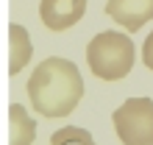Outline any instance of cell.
<instances>
[{
    "label": "cell",
    "mask_w": 153,
    "mask_h": 145,
    "mask_svg": "<svg viewBox=\"0 0 153 145\" xmlns=\"http://www.w3.org/2000/svg\"><path fill=\"white\" fill-rule=\"evenodd\" d=\"M50 145H95V140L81 126H64L50 134Z\"/></svg>",
    "instance_id": "8"
},
{
    "label": "cell",
    "mask_w": 153,
    "mask_h": 145,
    "mask_svg": "<svg viewBox=\"0 0 153 145\" xmlns=\"http://www.w3.org/2000/svg\"><path fill=\"white\" fill-rule=\"evenodd\" d=\"M31 53H33V45H31V36L25 31V25L11 22L8 25V75H17L28 64Z\"/></svg>",
    "instance_id": "6"
},
{
    "label": "cell",
    "mask_w": 153,
    "mask_h": 145,
    "mask_svg": "<svg viewBox=\"0 0 153 145\" xmlns=\"http://www.w3.org/2000/svg\"><path fill=\"white\" fill-rule=\"evenodd\" d=\"M28 98L42 117H67L84 98V78L70 59L50 56L28 78Z\"/></svg>",
    "instance_id": "1"
},
{
    "label": "cell",
    "mask_w": 153,
    "mask_h": 145,
    "mask_svg": "<svg viewBox=\"0 0 153 145\" xmlns=\"http://www.w3.org/2000/svg\"><path fill=\"white\" fill-rule=\"evenodd\" d=\"M137 50L128 34L120 31H103L86 45V64L92 75L103 81H120L134 70Z\"/></svg>",
    "instance_id": "2"
},
{
    "label": "cell",
    "mask_w": 153,
    "mask_h": 145,
    "mask_svg": "<svg viewBox=\"0 0 153 145\" xmlns=\"http://www.w3.org/2000/svg\"><path fill=\"white\" fill-rule=\"evenodd\" d=\"M142 61H145V67L153 72V31L148 34V39L142 42Z\"/></svg>",
    "instance_id": "9"
},
{
    "label": "cell",
    "mask_w": 153,
    "mask_h": 145,
    "mask_svg": "<svg viewBox=\"0 0 153 145\" xmlns=\"http://www.w3.org/2000/svg\"><path fill=\"white\" fill-rule=\"evenodd\" d=\"M106 14H109V20L134 34L153 20V0H109Z\"/></svg>",
    "instance_id": "5"
},
{
    "label": "cell",
    "mask_w": 153,
    "mask_h": 145,
    "mask_svg": "<svg viewBox=\"0 0 153 145\" xmlns=\"http://www.w3.org/2000/svg\"><path fill=\"white\" fill-rule=\"evenodd\" d=\"M86 0H42L39 3V20L50 31H67L75 22L84 20Z\"/></svg>",
    "instance_id": "4"
},
{
    "label": "cell",
    "mask_w": 153,
    "mask_h": 145,
    "mask_svg": "<svg viewBox=\"0 0 153 145\" xmlns=\"http://www.w3.org/2000/svg\"><path fill=\"white\" fill-rule=\"evenodd\" d=\"M114 131L123 145H153V101L128 98L111 114Z\"/></svg>",
    "instance_id": "3"
},
{
    "label": "cell",
    "mask_w": 153,
    "mask_h": 145,
    "mask_svg": "<svg viewBox=\"0 0 153 145\" xmlns=\"http://www.w3.org/2000/svg\"><path fill=\"white\" fill-rule=\"evenodd\" d=\"M36 140V123L22 103L8 106V145H31Z\"/></svg>",
    "instance_id": "7"
}]
</instances>
